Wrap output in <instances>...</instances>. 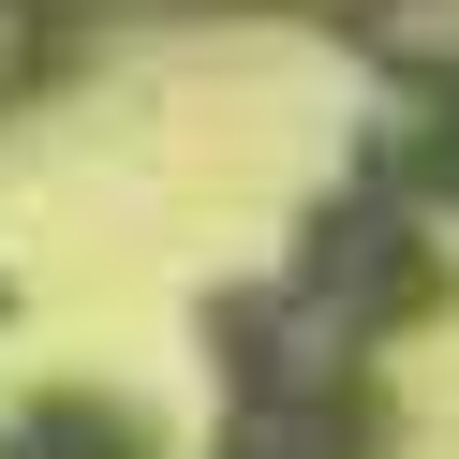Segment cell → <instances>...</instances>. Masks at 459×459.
Segmentation results:
<instances>
[{"label":"cell","instance_id":"1","mask_svg":"<svg viewBox=\"0 0 459 459\" xmlns=\"http://www.w3.org/2000/svg\"><path fill=\"white\" fill-rule=\"evenodd\" d=\"M15 459H134V429H119V415H104V429H90V415H45Z\"/></svg>","mask_w":459,"mask_h":459}]
</instances>
